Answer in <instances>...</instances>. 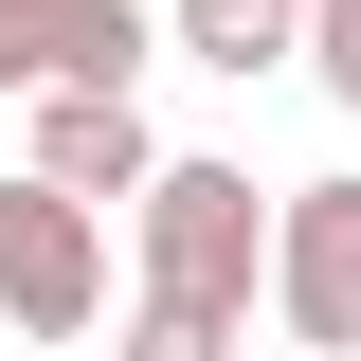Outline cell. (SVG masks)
Listing matches in <instances>:
<instances>
[{
  "mask_svg": "<svg viewBox=\"0 0 361 361\" xmlns=\"http://www.w3.org/2000/svg\"><path fill=\"white\" fill-rule=\"evenodd\" d=\"M127 235H145V289L163 307H235L253 325V289H271V199H253V163H163L127 199Z\"/></svg>",
  "mask_w": 361,
  "mask_h": 361,
  "instance_id": "6da1fadb",
  "label": "cell"
},
{
  "mask_svg": "<svg viewBox=\"0 0 361 361\" xmlns=\"http://www.w3.org/2000/svg\"><path fill=\"white\" fill-rule=\"evenodd\" d=\"M0 325H37V343H73V325H109V199H73V180H0Z\"/></svg>",
  "mask_w": 361,
  "mask_h": 361,
  "instance_id": "7a4b0ae2",
  "label": "cell"
},
{
  "mask_svg": "<svg viewBox=\"0 0 361 361\" xmlns=\"http://www.w3.org/2000/svg\"><path fill=\"white\" fill-rule=\"evenodd\" d=\"M271 307H289V343L361 361V163H325V180L271 199Z\"/></svg>",
  "mask_w": 361,
  "mask_h": 361,
  "instance_id": "3957f363",
  "label": "cell"
},
{
  "mask_svg": "<svg viewBox=\"0 0 361 361\" xmlns=\"http://www.w3.org/2000/svg\"><path fill=\"white\" fill-rule=\"evenodd\" d=\"M37 180H73V199H145V180H163L145 90H37Z\"/></svg>",
  "mask_w": 361,
  "mask_h": 361,
  "instance_id": "277c9868",
  "label": "cell"
},
{
  "mask_svg": "<svg viewBox=\"0 0 361 361\" xmlns=\"http://www.w3.org/2000/svg\"><path fill=\"white\" fill-rule=\"evenodd\" d=\"M163 37L199 73H271V54H307V0H163Z\"/></svg>",
  "mask_w": 361,
  "mask_h": 361,
  "instance_id": "5b68a950",
  "label": "cell"
},
{
  "mask_svg": "<svg viewBox=\"0 0 361 361\" xmlns=\"http://www.w3.org/2000/svg\"><path fill=\"white\" fill-rule=\"evenodd\" d=\"M109 361H235V307H163V289H145Z\"/></svg>",
  "mask_w": 361,
  "mask_h": 361,
  "instance_id": "8992f818",
  "label": "cell"
},
{
  "mask_svg": "<svg viewBox=\"0 0 361 361\" xmlns=\"http://www.w3.org/2000/svg\"><path fill=\"white\" fill-rule=\"evenodd\" d=\"M54 37H73V0H0V90H54Z\"/></svg>",
  "mask_w": 361,
  "mask_h": 361,
  "instance_id": "52a82bcc",
  "label": "cell"
},
{
  "mask_svg": "<svg viewBox=\"0 0 361 361\" xmlns=\"http://www.w3.org/2000/svg\"><path fill=\"white\" fill-rule=\"evenodd\" d=\"M307 73H325V109H361V0H307Z\"/></svg>",
  "mask_w": 361,
  "mask_h": 361,
  "instance_id": "ba28073f",
  "label": "cell"
}]
</instances>
